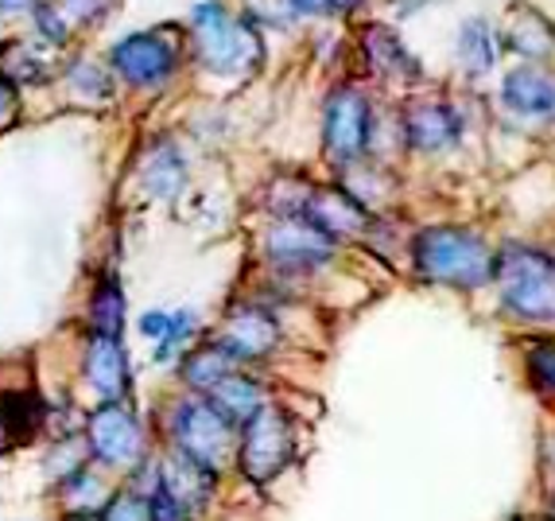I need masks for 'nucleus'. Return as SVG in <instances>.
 <instances>
[{
  "label": "nucleus",
  "mask_w": 555,
  "mask_h": 521,
  "mask_svg": "<svg viewBox=\"0 0 555 521\" xmlns=\"http://www.w3.org/2000/svg\"><path fill=\"white\" fill-rule=\"evenodd\" d=\"M412 269L427 284L478 292L493 280L490 242L463 226H427L412 238Z\"/></svg>",
  "instance_id": "1"
},
{
  "label": "nucleus",
  "mask_w": 555,
  "mask_h": 521,
  "mask_svg": "<svg viewBox=\"0 0 555 521\" xmlns=\"http://www.w3.org/2000/svg\"><path fill=\"white\" fill-rule=\"evenodd\" d=\"M498 304L525 327H555V257L532 245H501L493 253Z\"/></svg>",
  "instance_id": "2"
},
{
  "label": "nucleus",
  "mask_w": 555,
  "mask_h": 521,
  "mask_svg": "<svg viewBox=\"0 0 555 521\" xmlns=\"http://www.w3.org/2000/svg\"><path fill=\"white\" fill-rule=\"evenodd\" d=\"M164 436H167V447H171V452L210 467V471H218V475L237 459L241 432L233 429L222 412L214 409L210 401L198 397V393H186V397H176L171 405H167Z\"/></svg>",
  "instance_id": "3"
},
{
  "label": "nucleus",
  "mask_w": 555,
  "mask_h": 521,
  "mask_svg": "<svg viewBox=\"0 0 555 521\" xmlns=\"http://www.w3.org/2000/svg\"><path fill=\"white\" fill-rule=\"evenodd\" d=\"M296 452H299L296 420L287 417L280 405H269V409L257 412V417L241 429L233 467H237V475L245 479V483L269 486L284 475L287 467L296 463Z\"/></svg>",
  "instance_id": "4"
},
{
  "label": "nucleus",
  "mask_w": 555,
  "mask_h": 521,
  "mask_svg": "<svg viewBox=\"0 0 555 521\" xmlns=\"http://www.w3.org/2000/svg\"><path fill=\"white\" fill-rule=\"evenodd\" d=\"M86 447H90L93 467H102L105 475L120 471L129 475L132 467L144 463L152 456L149 452V429L140 412L132 409V401H109L86 417Z\"/></svg>",
  "instance_id": "5"
},
{
  "label": "nucleus",
  "mask_w": 555,
  "mask_h": 521,
  "mask_svg": "<svg viewBox=\"0 0 555 521\" xmlns=\"http://www.w3.org/2000/svg\"><path fill=\"white\" fill-rule=\"evenodd\" d=\"M191 28L198 36V59L214 75H237V71H249L257 63V39H253V31L245 24H237V20H230V12L218 0L195 4Z\"/></svg>",
  "instance_id": "6"
},
{
  "label": "nucleus",
  "mask_w": 555,
  "mask_h": 521,
  "mask_svg": "<svg viewBox=\"0 0 555 521\" xmlns=\"http://www.w3.org/2000/svg\"><path fill=\"white\" fill-rule=\"evenodd\" d=\"M373 140V110L370 98L353 86H338V90L326 98L323 110V144L326 156L334 164H350L361 152L370 149Z\"/></svg>",
  "instance_id": "7"
},
{
  "label": "nucleus",
  "mask_w": 555,
  "mask_h": 521,
  "mask_svg": "<svg viewBox=\"0 0 555 521\" xmlns=\"http://www.w3.org/2000/svg\"><path fill=\"white\" fill-rule=\"evenodd\" d=\"M338 242H331L323 230L307 223V218H280L264 238V257L276 272H315L334 257Z\"/></svg>",
  "instance_id": "8"
},
{
  "label": "nucleus",
  "mask_w": 555,
  "mask_h": 521,
  "mask_svg": "<svg viewBox=\"0 0 555 521\" xmlns=\"http://www.w3.org/2000/svg\"><path fill=\"white\" fill-rule=\"evenodd\" d=\"M214 339H218L241 366H260L264 358H272V351L280 346V323L269 307L237 304L230 316H225L222 331Z\"/></svg>",
  "instance_id": "9"
},
{
  "label": "nucleus",
  "mask_w": 555,
  "mask_h": 521,
  "mask_svg": "<svg viewBox=\"0 0 555 521\" xmlns=\"http://www.w3.org/2000/svg\"><path fill=\"white\" fill-rule=\"evenodd\" d=\"M109 63L125 82L152 90V86H164L167 78L176 75V47L167 43L164 36H156V31H140V36L120 39L113 47Z\"/></svg>",
  "instance_id": "10"
},
{
  "label": "nucleus",
  "mask_w": 555,
  "mask_h": 521,
  "mask_svg": "<svg viewBox=\"0 0 555 521\" xmlns=\"http://www.w3.org/2000/svg\"><path fill=\"white\" fill-rule=\"evenodd\" d=\"M82 378L102 405L109 401H129L132 397V366H129V351L125 343L113 335H98L90 331L82 351Z\"/></svg>",
  "instance_id": "11"
},
{
  "label": "nucleus",
  "mask_w": 555,
  "mask_h": 521,
  "mask_svg": "<svg viewBox=\"0 0 555 521\" xmlns=\"http://www.w3.org/2000/svg\"><path fill=\"white\" fill-rule=\"evenodd\" d=\"M218 479H222L218 471L195 463V459L179 456V452H171V447L159 456V494H167V498H171L191 521H195L198 513H206V506L214 503Z\"/></svg>",
  "instance_id": "12"
},
{
  "label": "nucleus",
  "mask_w": 555,
  "mask_h": 521,
  "mask_svg": "<svg viewBox=\"0 0 555 521\" xmlns=\"http://www.w3.org/2000/svg\"><path fill=\"white\" fill-rule=\"evenodd\" d=\"M404 137L420 152H447L463 140V117L451 102H412L400 117Z\"/></svg>",
  "instance_id": "13"
},
{
  "label": "nucleus",
  "mask_w": 555,
  "mask_h": 521,
  "mask_svg": "<svg viewBox=\"0 0 555 521\" xmlns=\"http://www.w3.org/2000/svg\"><path fill=\"white\" fill-rule=\"evenodd\" d=\"M304 218L315 230H323L331 242H343V238H358V233L370 230V206H361L350 191L343 187H323V191H311L307 199Z\"/></svg>",
  "instance_id": "14"
},
{
  "label": "nucleus",
  "mask_w": 555,
  "mask_h": 521,
  "mask_svg": "<svg viewBox=\"0 0 555 521\" xmlns=\"http://www.w3.org/2000/svg\"><path fill=\"white\" fill-rule=\"evenodd\" d=\"M501 102L528 122H544L555 113V78L537 66H517L501 82Z\"/></svg>",
  "instance_id": "15"
},
{
  "label": "nucleus",
  "mask_w": 555,
  "mask_h": 521,
  "mask_svg": "<svg viewBox=\"0 0 555 521\" xmlns=\"http://www.w3.org/2000/svg\"><path fill=\"white\" fill-rule=\"evenodd\" d=\"M47 432V401L36 390L0 393V436L9 447H28Z\"/></svg>",
  "instance_id": "16"
},
{
  "label": "nucleus",
  "mask_w": 555,
  "mask_h": 521,
  "mask_svg": "<svg viewBox=\"0 0 555 521\" xmlns=\"http://www.w3.org/2000/svg\"><path fill=\"white\" fill-rule=\"evenodd\" d=\"M206 401H210L214 409L222 412L225 420H230L233 429H245L257 412H264L272 405L269 401V393H264V385L253 378V373H245V370H237V373H230L225 382H218L210 393H206Z\"/></svg>",
  "instance_id": "17"
},
{
  "label": "nucleus",
  "mask_w": 555,
  "mask_h": 521,
  "mask_svg": "<svg viewBox=\"0 0 555 521\" xmlns=\"http://www.w3.org/2000/svg\"><path fill=\"white\" fill-rule=\"evenodd\" d=\"M237 370H241V363L218 343V339H206L203 346L183 351V358H179V382H183L191 393H198V397H206L214 385L225 382V378Z\"/></svg>",
  "instance_id": "18"
},
{
  "label": "nucleus",
  "mask_w": 555,
  "mask_h": 521,
  "mask_svg": "<svg viewBox=\"0 0 555 521\" xmlns=\"http://www.w3.org/2000/svg\"><path fill=\"white\" fill-rule=\"evenodd\" d=\"M113 491L117 486H109V479H105L102 467H82V471H75L70 479H63V483L55 486V498L59 506H63V518L66 513H102L105 503L113 498Z\"/></svg>",
  "instance_id": "19"
},
{
  "label": "nucleus",
  "mask_w": 555,
  "mask_h": 521,
  "mask_svg": "<svg viewBox=\"0 0 555 521\" xmlns=\"http://www.w3.org/2000/svg\"><path fill=\"white\" fill-rule=\"evenodd\" d=\"M459 59H463L470 75H490L493 66H498V31H493V24L486 16L463 20V28H459Z\"/></svg>",
  "instance_id": "20"
},
{
  "label": "nucleus",
  "mask_w": 555,
  "mask_h": 521,
  "mask_svg": "<svg viewBox=\"0 0 555 521\" xmlns=\"http://www.w3.org/2000/svg\"><path fill=\"white\" fill-rule=\"evenodd\" d=\"M505 39H509L513 51H517V55H525V59H547L555 51L552 20H547L544 12H537V9H520L517 16H513L509 31H505Z\"/></svg>",
  "instance_id": "21"
},
{
  "label": "nucleus",
  "mask_w": 555,
  "mask_h": 521,
  "mask_svg": "<svg viewBox=\"0 0 555 521\" xmlns=\"http://www.w3.org/2000/svg\"><path fill=\"white\" fill-rule=\"evenodd\" d=\"M365 59H370L373 71H377V75H385V78L420 75L416 59L408 55V47L400 43L389 28H370V31H365Z\"/></svg>",
  "instance_id": "22"
},
{
  "label": "nucleus",
  "mask_w": 555,
  "mask_h": 521,
  "mask_svg": "<svg viewBox=\"0 0 555 521\" xmlns=\"http://www.w3.org/2000/svg\"><path fill=\"white\" fill-rule=\"evenodd\" d=\"M125 312H129V307H125V289H120V280L113 277V272H105L90 296V331L120 339V331H125Z\"/></svg>",
  "instance_id": "23"
},
{
  "label": "nucleus",
  "mask_w": 555,
  "mask_h": 521,
  "mask_svg": "<svg viewBox=\"0 0 555 521\" xmlns=\"http://www.w3.org/2000/svg\"><path fill=\"white\" fill-rule=\"evenodd\" d=\"M186 171H183V156H179L171 144H159L156 152H152L149 168H144V183H149V191L156 199H171L183 187Z\"/></svg>",
  "instance_id": "24"
},
{
  "label": "nucleus",
  "mask_w": 555,
  "mask_h": 521,
  "mask_svg": "<svg viewBox=\"0 0 555 521\" xmlns=\"http://www.w3.org/2000/svg\"><path fill=\"white\" fill-rule=\"evenodd\" d=\"M525 373H528V385L555 405V339H537V343H528Z\"/></svg>",
  "instance_id": "25"
},
{
  "label": "nucleus",
  "mask_w": 555,
  "mask_h": 521,
  "mask_svg": "<svg viewBox=\"0 0 555 521\" xmlns=\"http://www.w3.org/2000/svg\"><path fill=\"white\" fill-rule=\"evenodd\" d=\"M198 335V316L191 312V307H179V312H171V327H167V335L156 343V366H167L171 358H179L183 354V346L191 343V339Z\"/></svg>",
  "instance_id": "26"
},
{
  "label": "nucleus",
  "mask_w": 555,
  "mask_h": 521,
  "mask_svg": "<svg viewBox=\"0 0 555 521\" xmlns=\"http://www.w3.org/2000/svg\"><path fill=\"white\" fill-rule=\"evenodd\" d=\"M102 521H152V498H140L129 486H117L113 498L105 503Z\"/></svg>",
  "instance_id": "27"
},
{
  "label": "nucleus",
  "mask_w": 555,
  "mask_h": 521,
  "mask_svg": "<svg viewBox=\"0 0 555 521\" xmlns=\"http://www.w3.org/2000/svg\"><path fill=\"white\" fill-rule=\"evenodd\" d=\"M167 327H171V312H144L140 316V335L152 339V343L167 335Z\"/></svg>",
  "instance_id": "28"
},
{
  "label": "nucleus",
  "mask_w": 555,
  "mask_h": 521,
  "mask_svg": "<svg viewBox=\"0 0 555 521\" xmlns=\"http://www.w3.org/2000/svg\"><path fill=\"white\" fill-rule=\"evenodd\" d=\"M36 20H39V31H47V36L55 39V43H63V39H66V20L59 16L55 9H47V4H36Z\"/></svg>",
  "instance_id": "29"
},
{
  "label": "nucleus",
  "mask_w": 555,
  "mask_h": 521,
  "mask_svg": "<svg viewBox=\"0 0 555 521\" xmlns=\"http://www.w3.org/2000/svg\"><path fill=\"white\" fill-rule=\"evenodd\" d=\"M12 117H16V86H12V78L0 75V125Z\"/></svg>",
  "instance_id": "30"
},
{
  "label": "nucleus",
  "mask_w": 555,
  "mask_h": 521,
  "mask_svg": "<svg viewBox=\"0 0 555 521\" xmlns=\"http://www.w3.org/2000/svg\"><path fill=\"white\" fill-rule=\"evenodd\" d=\"M113 0H66V9L75 12V16L82 20H93V16H102L105 9H109Z\"/></svg>",
  "instance_id": "31"
},
{
  "label": "nucleus",
  "mask_w": 555,
  "mask_h": 521,
  "mask_svg": "<svg viewBox=\"0 0 555 521\" xmlns=\"http://www.w3.org/2000/svg\"><path fill=\"white\" fill-rule=\"evenodd\" d=\"M36 0H0V16H9V12H20V9H31Z\"/></svg>",
  "instance_id": "32"
},
{
  "label": "nucleus",
  "mask_w": 555,
  "mask_h": 521,
  "mask_svg": "<svg viewBox=\"0 0 555 521\" xmlns=\"http://www.w3.org/2000/svg\"><path fill=\"white\" fill-rule=\"evenodd\" d=\"M540 521H555V483L547 486V494H544V518Z\"/></svg>",
  "instance_id": "33"
},
{
  "label": "nucleus",
  "mask_w": 555,
  "mask_h": 521,
  "mask_svg": "<svg viewBox=\"0 0 555 521\" xmlns=\"http://www.w3.org/2000/svg\"><path fill=\"white\" fill-rule=\"evenodd\" d=\"M63 521H102V513H66Z\"/></svg>",
  "instance_id": "34"
},
{
  "label": "nucleus",
  "mask_w": 555,
  "mask_h": 521,
  "mask_svg": "<svg viewBox=\"0 0 555 521\" xmlns=\"http://www.w3.org/2000/svg\"><path fill=\"white\" fill-rule=\"evenodd\" d=\"M547 467L555 471V429H552V436H547Z\"/></svg>",
  "instance_id": "35"
}]
</instances>
